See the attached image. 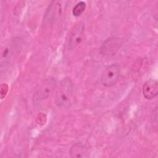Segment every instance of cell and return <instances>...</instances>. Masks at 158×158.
<instances>
[{
  "instance_id": "cell-8",
  "label": "cell",
  "mask_w": 158,
  "mask_h": 158,
  "mask_svg": "<svg viewBox=\"0 0 158 158\" xmlns=\"http://www.w3.org/2000/svg\"><path fill=\"white\" fill-rule=\"evenodd\" d=\"M70 155L72 157H88L89 153L88 150L83 146L77 144L70 148Z\"/></svg>"
},
{
  "instance_id": "cell-6",
  "label": "cell",
  "mask_w": 158,
  "mask_h": 158,
  "mask_svg": "<svg viewBox=\"0 0 158 158\" xmlns=\"http://www.w3.org/2000/svg\"><path fill=\"white\" fill-rule=\"evenodd\" d=\"M122 41L118 38L111 37L106 40L100 48V53L102 55H114L121 46Z\"/></svg>"
},
{
  "instance_id": "cell-9",
  "label": "cell",
  "mask_w": 158,
  "mask_h": 158,
  "mask_svg": "<svg viewBox=\"0 0 158 158\" xmlns=\"http://www.w3.org/2000/svg\"><path fill=\"white\" fill-rule=\"evenodd\" d=\"M86 7V2L84 1H80L73 7L72 14L75 17H79L84 12Z\"/></svg>"
},
{
  "instance_id": "cell-2",
  "label": "cell",
  "mask_w": 158,
  "mask_h": 158,
  "mask_svg": "<svg viewBox=\"0 0 158 158\" xmlns=\"http://www.w3.org/2000/svg\"><path fill=\"white\" fill-rule=\"evenodd\" d=\"M22 43L20 38H14L7 41L1 49V62L7 63L14 60L19 54Z\"/></svg>"
},
{
  "instance_id": "cell-5",
  "label": "cell",
  "mask_w": 158,
  "mask_h": 158,
  "mask_svg": "<svg viewBox=\"0 0 158 158\" xmlns=\"http://www.w3.org/2000/svg\"><path fill=\"white\" fill-rule=\"evenodd\" d=\"M85 32V25L82 22L77 23L72 30L69 39V48L71 50L76 48L83 41Z\"/></svg>"
},
{
  "instance_id": "cell-1",
  "label": "cell",
  "mask_w": 158,
  "mask_h": 158,
  "mask_svg": "<svg viewBox=\"0 0 158 158\" xmlns=\"http://www.w3.org/2000/svg\"><path fill=\"white\" fill-rule=\"evenodd\" d=\"M75 89L73 83L68 77L64 78L59 83L55 95L56 105L62 109L69 108L74 102Z\"/></svg>"
},
{
  "instance_id": "cell-7",
  "label": "cell",
  "mask_w": 158,
  "mask_h": 158,
  "mask_svg": "<svg viewBox=\"0 0 158 158\" xmlns=\"http://www.w3.org/2000/svg\"><path fill=\"white\" fill-rule=\"evenodd\" d=\"M142 92L146 99H152L157 97L158 94V82L155 79L147 80L143 86Z\"/></svg>"
},
{
  "instance_id": "cell-3",
  "label": "cell",
  "mask_w": 158,
  "mask_h": 158,
  "mask_svg": "<svg viewBox=\"0 0 158 158\" xmlns=\"http://www.w3.org/2000/svg\"><path fill=\"white\" fill-rule=\"evenodd\" d=\"M56 86L55 79L51 77H48L44 79L38 85L33 94V100L39 102L48 98L53 92Z\"/></svg>"
},
{
  "instance_id": "cell-4",
  "label": "cell",
  "mask_w": 158,
  "mask_h": 158,
  "mask_svg": "<svg viewBox=\"0 0 158 158\" xmlns=\"http://www.w3.org/2000/svg\"><path fill=\"white\" fill-rule=\"evenodd\" d=\"M120 74V65L117 63L112 64L107 66L102 72L100 80L101 83L106 87L112 86L117 83Z\"/></svg>"
},
{
  "instance_id": "cell-10",
  "label": "cell",
  "mask_w": 158,
  "mask_h": 158,
  "mask_svg": "<svg viewBox=\"0 0 158 158\" xmlns=\"http://www.w3.org/2000/svg\"><path fill=\"white\" fill-rule=\"evenodd\" d=\"M9 90V87L7 84L2 83L0 87V96L1 99H3L7 94Z\"/></svg>"
}]
</instances>
